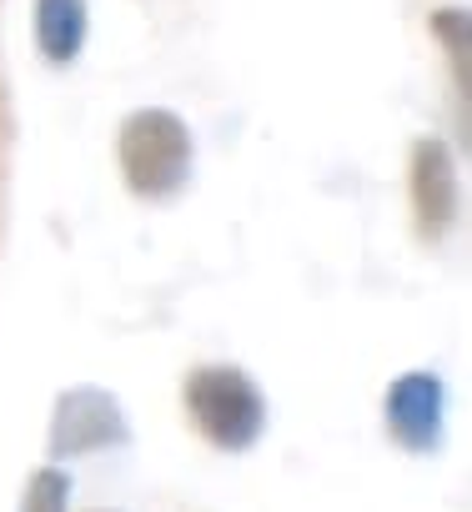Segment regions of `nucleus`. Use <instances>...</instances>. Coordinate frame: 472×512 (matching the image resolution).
I'll use <instances>...</instances> for the list:
<instances>
[{
	"instance_id": "obj_1",
	"label": "nucleus",
	"mask_w": 472,
	"mask_h": 512,
	"mask_svg": "<svg viewBox=\"0 0 472 512\" xmlns=\"http://www.w3.org/2000/svg\"><path fill=\"white\" fill-rule=\"evenodd\" d=\"M116 161L136 201H176L196 171L191 126L166 106H141L116 131Z\"/></svg>"
},
{
	"instance_id": "obj_2",
	"label": "nucleus",
	"mask_w": 472,
	"mask_h": 512,
	"mask_svg": "<svg viewBox=\"0 0 472 512\" xmlns=\"http://www.w3.org/2000/svg\"><path fill=\"white\" fill-rule=\"evenodd\" d=\"M181 402L191 427L216 447V452H252L267 437V392L252 372L231 367V362H211V367H191L181 382Z\"/></svg>"
},
{
	"instance_id": "obj_3",
	"label": "nucleus",
	"mask_w": 472,
	"mask_h": 512,
	"mask_svg": "<svg viewBox=\"0 0 472 512\" xmlns=\"http://www.w3.org/2000/svg\"><path fill=\"white\" fill-rule=\"evenodd\" d=\"M111 447H131V417L116 402V392H106L101 382L66 387L56 397V412H51L46 452L56 462H76V457L111 452Z\"/></svg>"
},
{
	"instance_id": "obj_4",
	"label": "nucleus",
	"mask_w": 472,
	"mask_h": 512,
	"mask_svg": "<svg viewBox=\"0 0 472 512\" xmlns=\"http://www.w3.org/2000/svg\"><path fill=\"white\" fill-rule=\"evenodd\" d=\"M382 422H387V437L412 452V457H427L442 447V422H447V382L427 367H412L402 377L387 382L382 392Z\"/></svg>"
},
{
	"instance_id": "obj_5",
	"label": "nucleus",
	"mask_w": 472,
	"mask_h": 512,
	"mask_svg": "<svg viewBox=\"0 0 472 512\" xmlns=\"http://www.w3.org/2000/svg\"><path fill=\"white\" fill-rule=\"evenodd\" d=\"M412 211H417V231L427 241H442L457 226L462 176H457V156L442 136L412 141Z\"/></svg>"
},
{
	"instance_id": "obj_6",
	"label": "nucleus",
	"mask_w": 472,
	"mask_h": 512,
	"mask_svg": "<svg viewBox=\"0 0 472 512\" xmlns=\"http://www.w3.org/2000/svg\"><path fill=\"white\" fill-rule=\"evenodd\" d=\"M31 26H36V51L51 66H76L91 36V6L86 0H36Z\"/></svg>"
},
{
	"instance_id": "obj_7",
	"label": "nucleus",
	"mask_w": 472,
	"mask_h": 512,
	"mask_svg": "<svg viewBox=\"0 0 472 512\" xmlns=\"http://www.w3.org/2000/svg\"><path fill=\"white\" fill-rule=\"evenodd\" d=\"M432 41L447 51L452 86H457V121H462V146H467V111H472V16L462 6H442L427 16Z\"/></svg>"
},
{
	"instance_id": "obj_8",
	"label": "nucleus",
	"mask_w": 472,
	"mask_h": 512,
	"mask_svg": "<svg viewBox=\"0 0 472 512\" xmlns=\"http://www.w3.org/2000/svg\"><path fill=\"white\" fill-rule=\"evenodd\" d=\"M21 512H71V477L61 467L31 472V482L21 492Z\"/></svg>"
},
{
	"instance_id": "obj_9",
	"label": "nucleus",
	"mask_w": 472,
	"mask_h": 512,
	"mask_svg": "<svg viewBox=\"0 0 472 512\" xmlns=\"http://www.w3.org/2000/svg\"><path fill=\"white\" fill-rule=\"evenodd\" d=\"M101 512H111V507H101Z\"/></svg>"
}]
</instances>
